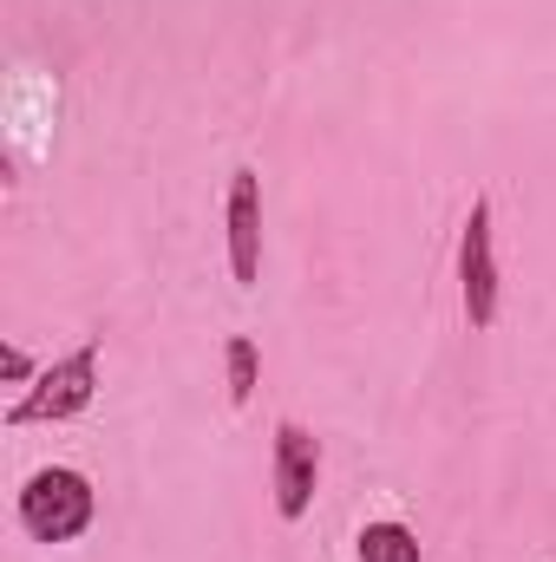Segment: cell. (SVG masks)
<instances>
[{"label": "cell", "mask_w": 556, "mask_h": 562, "mask_svg": "<svg viewBox=\"0 0 556 562\" xmlns=\"http://www.w3.org/2000/svg\"><path fill=\"white\" fill-rule=\"evenodd\" d=\"M99 517V491L79 464H40L26 484H20V530L33 543H79Z\"/></svg>", "instance_id": "cell-1"}, {"label": "cell", "mask_w": 556, "mask_h": 562, "mask_svg": "<svg viewBox=\"0 0 556 562\" xmlns=\"http://www.w3.org/2000/svg\"><path fill=\"white\" fill-rule=\"evenodd\" d=\"M99 400V340L46 360V373L26 386V400L7 413V425H59V419H79L86 406Z\"/></svg>", "instance_id": "cell-2"}, {"label": "cell", "mask_w": 556, "mask_h": 562, "mask_svg": "<svg viewBox=\"0 0 556 562\" xmlns=\"http://www.w3.org/2000/svg\"><path fill=\"white\" fill-rule=\"evenodd\" d=\"M498 249H491V196H471V216L458 229V301H465V321L485 334L498 321Z\"/></svg>", "instance_id": "cell-3"}, {"label": "cell", "mask_w": 556, "mask_h": 562, "mask_svg": "<svg viewBox=\"0 0 556 562\" xmlns=\"http://www.w3.org/2000/svg\"><path fill=\"white\" fill-rule=\"evenodd\" d=\"M269 484H276V517L281 524H301L314 510V491H321V438L308 425L281 419L276 445H269Z\"/></svg>", "instance_id": "cell-4"}, {"label": "cell", "mask_w": 556, "mask_h": 562, "mask_svg": "<svg viewBox=\"0 0 556 562\" xmlns=\"http://www.w3.org/2000/svg\"><path fill=\"white\" fill-rule=\"evenodd\" d=\"M223 229H230V276L243 281V288H256L263 281V177L256 170L230 177Z\"/></svg>", "instance_id": "cell-5"}, {"label": "cell", "mask_w": 556, "mask_h": 562, "mask_svg": "<svg viewBox=\"0 0 556 562\" xmlns=\"http://www.w3.org/2000/svg\"><path fill=\"white\" fill-rule=\"evenodd\" d=\"M354 557L360 562H425V550H419L413 524H400V517H374V524H360Z\"/></svg>", "instance_id": "cell-6"}, {"label": "cell", "mask_w": 556, "mask_h": 562, "mask_svg": "<svg viewBox=\"0 0 556 562\" xmlns=\"http://www.w3.org/2000/svg\"><path fill=\"white\" fill-rule=\"evenodd\" d=\"M223 380H230V400H236V406L256 400V386H263V353H256L249 334H230V340H223Z\"/></svg>", "instance_id": "cell-7"}, {"label": "cell", "mask_w": 556, "mask_h": 562, "mask_svg": "<svg viewBox=\"0 0 556 562\" xmlns=\"http://www.w3.org/2000/svg\"><path fill=\"white\" fill-rule=\"evenodd\" d=\"M40 373H46V367H40L20 340H7V347H0V380H7V386H33Z\"/></svg>", "instance_id": "cell-8"}]
</instances>
